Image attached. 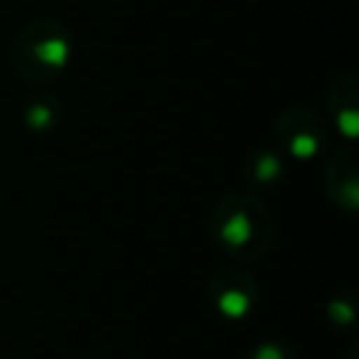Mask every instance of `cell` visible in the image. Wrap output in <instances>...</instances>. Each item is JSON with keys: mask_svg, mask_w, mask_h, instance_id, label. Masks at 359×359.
<instances>
[{"mask_svg": "<svg viewBox=\"0 0 359 359\" xmlns=\"http://www.w3.org/2000/svg\"><path fill=\"white\" fill-rule=\"evenodd\" d=\"M283 171H286V157L275 146H258L247 151L244 165H241V177L250 191L275 188L283 180Z\"/></svg>", "mask_w": 359, "mask_h": 359, "instance_id": "ba28073f", "label": "cell"}, {"mask_svg": "<svg viewBox=\"0 0 359 359\" xmlns=\"http://www.w3.org/2000/svg\"><path fill=\"white\" fill-rule=\"evenodd\" d=\"M339 359H359V353H356V345H348V351H345Z\"/></svg>", "mask_w": 359, "mask_h": 359, "instance_id": "8fae6325", "label": "cell"}, {"mask_svg": "<svg viewBox=\"0 0 359 359\" xmlns=\"http://www.w3.org/2000/svg\"><path fill=\"white\" fill-rule=\"evenodd\" d=\"M320 185L325 199L345 216L359 210V151L356 143H342L328 151L320 168Z\"/></svg>", "mask_w": 359, "mask_h": 359, "instance_id": "5b68a950", "label": "cell"}, {"mask_svg": "<svg viewBox=\"0 0 359 359\" xmlns=\"http://www.w3.org/2000/svg\"><path fill=\"white\" fill-rule=\"evenodd\" d=\"M325 317L334 328L351 331L356 325V294H353V289H337L325 303Z\"/></svg>", "mask_w": 359, "mask_h": 359, "instance_id": "9c48e42d", "label": "cell"}, {"mask_svg": "<svg viewBox=\"0 0 359 359\" xmlns=\"http://www.w3.org/2000/svg\"><path fill=\"white\" fill-rule=\"evenodd\" d=\"M6 59L20 81L36 87L53 84L70 67L73 31L67 28V22L56 17H34L11 34Z\"/></svg>", "mask_w": 359, "mask_h": 359, "instance_id": "7a4b0ae2", "label": "cell"}, {"mask_svg": "<svg viewBox=\"0 0 359 359\" xmlns=\"http://www.w3.org/2000/svg\"><path fill=\"white\" fill-rule=\"evenodd\" d=\"M62 118H65V107H62L59 95H53L45 87L25 95V101L20 107V121L34 135H50L53 129H59Z\"/></svg>", "mask_w": 359, "mask_h": 359, "instance_id": "52a82bcc", "label": "cell"}, {"mask_svg": "<svg viewBox=\"0 0 359 359\" xmlns=\"http://www.w3.org/2000/svg\"><path fill=\"white\" fill-rule=\"evenodd\" d=\"M272 140L275 149L292 163H311L328 149V129L314 109L292 104L278 112L272 123Z\"/></svg>", "mask_w": 359, "mask_h": 359, "instance_id": "277c9868", "label": "cell"}, {"mask_svg": "<svg viewBox=\"0 0 359 359\" xmlns=\"http://www.w3.org/2000/svg\"><path fill=\"white\" fill-rule=\"evenodd\" d=\"M325 115L342 143H356L359 137V81L351 70L337 73L325 87Z\"/></svg>", "mask_w": 359, "mask_h": 359, "instance_id": "8992f818", "label": "cell"}, {"mask_svg": "<svg viewBox=\"0 0 359 359\" xmlns=\"http://www.w3.org/2000/svg\"><path fill=\"white\" fill-rule=\"evenodd\" d=\"M205 297L216 317L224 323H244L258 311V278L241 264H219L205 280Z\"/></svg>", "mask_w": 359, "mask_h": 359, "instance_id": "3957f363", "label": "cell"}, {"mask_svg": "<svg viewBox=\"0 0 359 359\" xmlns=\"http://www.w3.org/2000/svg\"><path fill=\"white\" fill-rule=\"evenodd\" d=\"M205 233L222 255L258 261L272 250L278 224L255 191H227L208 208Z\"/></svg>", "mask_w": 359, "mask_h": 359, "instance_id": "6da1fadb", "label": "cell"}, {"mask_svg": "<svg viewBox=\"0 0 359 359\" xmlns=\"http://www.w3.org/2000/svg\"><path fill=\"white\" fill-rule=\"evenodd\" d=\"M238 359H300L294 345L283 342V339H261L255 345H250Z\"/></svg>", "mask_w": 359, "mask_h": 359, "instance_id": "30bf717a", "label": "cell"}]
</instances>
